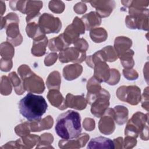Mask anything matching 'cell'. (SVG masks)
Instances as JSON below:
<instances>
[{"label": "cell", "instance_id": "1", "mask_svg": "<svg viewBox=\"0 0 149 149\" xmlns=\"http://www.w3.org/2000/svg\"><path fill=\"white\" fill-rule=\"evenodd\" d=\"M55 129L57 135L62 139H75L81 132L80 114L73 110L60 114L57 118Z\"/></svg>", "mask_w": 149, "mask_h": 149}, {"label": "cell", "instance_id": "2", "mask_svg": "<svg viewBox=\"0 0 149 149\" xmlns=\"http://www.w3.org/2000/svg\"><path fill=\"white\" fill-rule=\"evenodd\" d=\"M18 107L20 114L29 122H33L41 119L48 105L42 96L29 93L20 100Z\"/></svg>", "mask_w": 149, "mask_h": 149}, {"label": "cell", "instance_id": "3", "mask_svg": "<svg viewBox=\"0 0 149 149\" xmlns=\"http://www.w3.org/2000/svg\"><path fill=\"white\" fill-rule=\"evenodd\" d=\"M25 90L29 93L41 94L45 90V84L41 77L33 72L26 65H22L17 69Z\"/></svg>", "mask_w": 149, "mask_h": 149}, {"label": "cell", "instance_id": "4", "mask_svg": "<svg viewBox=\"0 0 149 149\" xmlns=\"http://www.w3.org/2000/svg\"><path fill=\"white\" fill-rule=\"evenodd\" d=\"M129 15L125 19L126 26L130 29L148 30L149 10L145 8L129 7Z\"/></svg>", "mask_w": 149, "mask_h": 149}, {"label": "cell", "instance_id": "5", "mask_svg": "<svg viewBox=\"0 0 149 149\" xmlns=\"http://www.w3.org/2000/svg\"><path fill=\"white\" fill-rule=\"evenodd\" d=\"M3 18L5 22L7 41L14 47L19 45L23 41V37L19 31V18L18 16L16 13L11 12Z\"/></svg>", "mask_w": 149, "mask_h": 149}, {"label": "cell", "instance_id": "6", "mask_svg": "<svg viewBox=\"0 0 149 149\" xmlns=\"http://www.w3.org/2000/svg\"><path fill=\"white\" fill-rule=\"evenodd\" d=\"M148 114L136 112L127 121L125 129V136L137 138L145 127L148 125Z\"/></svg>", "mask_w": 149, "mask_h": 149}, {"label": "cell", "instance_id": "7", "mask_svg": "<svg viewBox=\"0 0 149 149\" xmlns=\"http://www.w3.org/2000/svg\"><path fill=\"white\" fill-rule=\"evenodd\" d=\"M118 99L132 105H137L141 101V90L137 86H122L116 92Z\"/></svg>", "mask_w": 149, "mask_h": 149}, {"label": "cell", "instance_id": "8", "mask_svg": "<svg viewBox=\"0 0 149 149\" xmlns=\"http://www.w3.org/2000/svg\"><path fill=\"white\" fill-rule=\"evenodd\" d=\"M38 24L45 34L58 33L62 28V23L59 18L47 13H44L38 17Z\"/></svg>", "mask_w": 149, "mask_h": 149}, {"label": "cell", "instance_id": "9", "mask_svg": "<svg viewBox=\"0 0 149 149\" xmlns=\"http://www.w3.org/2000/svg\"><path fill=\"white\" fill-rule=\"evenodd\" d=\"M109 92L102 88L90 104L91 113L97 118H101L109 107Z\"/></svg>", "mask_w": 149, "mask_h": 149}, {"label": "cell", "instance_id": "10", "mask_svg": "<svg viewBox=\"0 0 149 149\" xmlns=\"http://www.w3.org/2000/svg\"><path fill=\"white\" fill-rule=\"evenodd\" d=\"M85 30V26L82 20L76 16L74 18L72 23L66 27L63 33V37L70 45L79 38L80 34H83Z\"/></svg>", "mask_w": 149, "mask_h": 149}, {"label": "cell", "instance_id": "11", "mask_svg": "<svg viewBox=\"0 0 149 149\" xmlns=\"http://www.w3.org/2000/svg\"><path fill=\"white\" fill-rule=\"evenodd\" d=\"M59 59L61 63L73 62L80 63L86 60V52H83L74 47H68L59 52Z\"/></svg>", "mask_w": 149, "mask_h": 149}, {"label": "cell", "instance_id": "12", "mask_svg": "<svg viewBox=\"0 0 149 149\" xmlns=\"http://www.w3.org/2000/svg\"><path fill=\"white\" fill-rule=\"evenodd\" d=\"M113 108H108L98 122L100 132L106 135L112 134L115 129Z\"/></svg>", "mask_w": 149, "mask_h": 149}, {"label": "cell", "instance_id": "13", "mask_svg": "<svg viewBox=\"0 0 149 149\" xmlns=\"http://www.w3.org/2000/svg\"><path fill=\"white\" fill-rule=\"evenodd\" d=\"M89 2L91 5L95 8V12L102 18L110 15L115 7L114 1H85Z\"/></svg>", "mask_w": 149, "mask_h": 149}, {"label": "cell", "instance_id": "14", "mask_svg": "<svg viewBox=\"0 0 149 149\" xmlns=\"http://www.w3.org/2000/svg\"><path fill=\"white\" fill-rule=\"evenodd\" d=\"M89 137L88 134L84 133L80 134L73 140H61L59 141L58 146L61 148H79L86 144Z\"/></svg>", "mask_w": 149, "mask_h": 149}, {"label": "cell", "instance_id": "15", "mask_svg": "<svg viewBox=\"0 0 149 149\" xmlns=\"http://www.w3.org/2000/svg\"><path fill=\"white\" fill-rule=\"evenodd\" d=\"M93 69V77L100 83H106L110 76V69L106 62L99 61L97 62L95 64Z\"/></svg>", "mask_w": 149, "mask_h": 149}, {"label": "cell", "instance_id": "16", "mask_svg": "<svg viewBox=\"0 0 149 149\" xmlns=\"http://www.w3.org/2000/svg\"><path fill=\"white\" fill-rule=\"evenodd\" d=\"M42 1H27L25 8V13L27 16L26 20L27 23L30 22L32 20L38 17L40 15V10L42 8Z\"/></svg>", "mask_w": 149, "mask_h": 149}, {"label": "cell", "instance_id": "17", "mask_svg": "<svg viewBox=\"0 0 149 149\" xmlns=\"http://www.w3.org/2000/svg\"><path fill=\"white\" fill-rule=\"evenodd\" d=\"M67 108H72L77 110H83L87 107V101L83 95H74L68 93L65 98Z\"/></svg>", "mask_w": 149, "mask_h": 149}, {"label": "cell", "instance_id": "18", "mask_svg": "<svg viewBox=\"0 0 149 149\" xmlns=\"http://www.w3.org/2000/svg\"><path fill=\"white\" fill-rule=\"evenodd\" d=\"M47 97L48 100L52 106L60 110H64L67 108L65 99L58 90H49Z\"/></svg>", "mask_w": 149, "mask_h": 149}, {"label": "cell", "instance_id": "19", "mask_svg": "<svg viewBox=\"0 0 149 149\" xmlns=\"http://www.w3.org/2000/svg\"><path fill=\"white\" fill-rule=\"evenodd\" d=\"M89 149H113L114 145L110 139L100 136L92 139L87 145Z\"/></svg>", "mask_w": 149, "mask_h": 149}, {"label": "cell", "instance_id": "20", "mask_svg": "<svg viewBox=\"0 0 149 149\" xmlns=\"http://www.w3.org/2000/svg\"><path fill=\"white\" fill-rule=\"evenodd\" d=\"M82 20L86 30H91L97 28L101 23V17L97 14L96 12H90L83 16L81 18Z\"/></svg>", "mask_w": 149, "mask_h": 149}, {"label": "cell", "instance_id": "21", "mask_svg": "<svg viewBox=\"0 0 149 149\" xmlns=\"http://www.w3.org/2000/svg\"><path fill=\"white\" fill-rule=\"evenodd\" d=\"M132 45V41L130 38L125 36L117 37L114 41V49L118 57L127 52Z\"/></svg>", "mask_w": 149, "mask_h": 149}, {"label": "cell", "instance_id": "22", "mask_svg": "<svg viewBox=\"0 0 149 149\" xmlns=\"http://www.w3.org/2000/svg\"><path fill=\"white\" fill-rule=\"evenodd\" d=\"M83 72V67L79 63L68 65L63 69V76L66 80L71 81L79 77Z\"/></svg>", "mask_w": 149, "mask_h": 149}, {"label": "cell", "instance_id": "23", "mask_svg": "<svg viewBox=\"0 0 149 149\" xmlns=\"http://www.w3.org/2000/svg\"><path fill=\"white\" fill-rule=\"evenodd\" d=\"M54 124V119L52 117L48 115L42 119L30 122V127L31 132H36L44 130L51 129Z\"/></svg>", "mask_w": 149, "mask_h": 149}, {"label": "cell", "instance_id": "24", "mask_svg": "<svg viewBox=\"0 0 149 149\" xmlns=\"http://www.w3.org/2000/svg\"><path fill=\"white\" fill-rule=\"evenodd\" d=\"M100 83H101L97 81L93 76L88 80L87 83V94L86 100L88 104L91 103L94 97L98 94L102 89Z\"/></svg>", "mask_w": 149, "mask_h": 149}, {"label": "cell", "instance_id": "25", "mask_svg": "<svg viewBox=\"0 0 149 149\" xmlns=\"http://www.w3.org/2000/svg\"><path fill=\"white\" fill-rule=\"evenodd\" d=\"M69 45L65 41L63 33L57 37L50 39L48 41L49 49L54 52L62 51L68 48Z\"/></svg>", "mask_w": 149, "mask_h": 149}, {"label": "cell", "instance_id": "26", "mask_svg": "<svg viewBox=\"0 0 149 149\" xmlns=\"http://www.w3.org/2000/svg\"><path fill=\"white\" fill-rule=\"evenodd\" d=\"M27 35L34 40H38L43 38L46 36L41 30L38 23L34 22L27 23L26 27Z\"/></svg>", "mask_w": 149, "mask_h": 149}, {"label": "cell", "instance_id": "27", "mask_svg": "<svg viewBox=\"0 0 149 149\" xmlns=\"http://www.w3.org/2000/svg\"><path fill=\"white\" fill-rule=\"evenodd\" d=\"M115 122L119 125L125 124L128 119L129 111L126 107L122 105H116L113 108Z\"/></svg>", "mask_w": 149, "mask_h": 149}, {"label": "cell", "instance_id": "28", "mask_svg": "<svg viewBox=\"0 0 149 149\" xmlns=\"http://www.w3.org/2000/svg\"><path fill=\"white\" fill-rule=\"evenodd\" d=\"M48 43V38L46 36L42 39L34 40L31 49L32 55L38 57L43 56L46 52V47Z\"/></svg>", "mask_w": 149, "mask_h": 149}, {"label": "cell", "instance_id": "29", "mask_svg": "<svg viewBox=\"0 0 149 149\" xmlns=\"http://www.w3.org/2000/svg\"><path fill=\"white\" fill-rule=\"evenodd\" d=\"M61 83V77L59 72L55 70L49 73L46 80L47 87L49 90L55 89L59 90Z\"/></svg>", "mask_w": 149, "mask_h": 149}, {"label": "cell", "instance_id": "30", "mask_svg": "<svg viewBox=\"0 0 149 149\" xmlns=\"http://www.w3.org/2000/svg\"><path fill=\"white\" fill-rule=\"evenodd\" d=\"M91 39L96 43H100L105 41L108 38V33L106 30L102 27H97L90 31Z\"/></svg>", "mask_w": 149, "mask_h": 149}, {"label": "cell", "instance_id": "31", "mask_svg": "<svg viewBox=\"0 0 149 149\" xmlns=\"http://www.w3.org/2000/svg\"><path fill=\"white\" fill-rule=\"evenodd\" d=\"M8 77L11 81L15 93L17 95L23 94L26 90L24 88L22 79L19 77L16 73L15 72L10 73L8 75Z\"/></svg>", "mask_w": 149, "mask_h": 149}, {"label": "cell", "instance_id": "32", "mask_svg": "<svg viewBox=\"0 0 149 149\" xmlns=\"http://www.w3.org/2000/svg\"><path fill=\"white\" fill-rule=\"evenodd\" d=\"M0 52L2 58L5 60H12L15 54V49L9 42H3L1 44Z\"/></svg>", "mask_w": 149, "mask_h": 149}, {"label": "cell", "instance_id": "33", "mask_svg": "<svg viewBox=\"0 0 149 149\" xmlns=\"http://www.w3.org/2000/svg\"><path fill=\"white\" fill-rule=\"evenodd\" d=\"M85 61L88 66L93 68L95 64L99 61L107 62V58L104 52L101 49L97 51L92 55L86 56Z\"/></svg>", "mask_w": 149, "mask_h": 149}, {"label": "cell", "instance_id": "34", "mask_svg": "<svg viewBox=\"0 0 149 149\" xmlns=\"http://www.w3.org/2000/svg\"><path fill=\"white\" fill-rule=\"evenodd\" d=\"M134 54V51L130 49L118 57L120 60L122 66L125 69H132L134 66V61L133 58Z\"/></svg>", "mask_w": 149, "mask_h": 149}, {"label": "cell", "instance_id": "35", "mask_svg": "<svg viewBox=\"0 0 149 149\" xmlns=\"http://www.w3.org/2000/svg\"><path fill=\"white\" fill-rule=\"evenodd\" d=\"M54 141V137L52 134L49 133H45L42 134L40 136V140L38 144L36 146V148H54L51 144Z\"/></svg>", "mask_w": 149, "mask_h": 149}, {"label": "cell", "instance_id": "36", "mask_svg": "<svg viewBox=\"0 0 149 149\" xmlns=\"http://www.w3.org/2000/svg\"><path fill=\"white\" fill-rule=\"evenodd\" d=\"M21 140L25 148H31L36 145L38 144L40 140V136L36 134H29L21 137Z\"/></svg>", "mask_w": 149, "mask_h": 149}, {"label": "cell", "instance_id": "37", "mask_svg": "<svg viewBox=\"0 0 149 149\" xmlns=\"http://www.w3.org/2000/svg\"><path fill=\"white\" fill-rule=\"evenodd\" d=\"M12 90V86L9 77L2 76L1 80V93L3 95L10 94Z\"/></svg>", "mask_w": 149, "mask_h": 149}, {"label": "cell", "instance_id": "38", "mask_svg": "<svg viewBox=\"0 0 149 149\" xmlns=\"http://www.w3.org/2000/svg\"><path fill=\"white\" fill-rule=\"evenodd\" d=\"M15 132L16 134L20 137H22L30 134V132H31L30 122H24L17 125L15 128Z\"/></svg>", "mask_w": 149, "mask_h": 149}, {"label": "cell", "instance_id": "39", "mask_svg": "<svg viewBox=\"0 0 149 149\" xmlns=\"http://www.w3.org/2000/svg\"><path fill=\"white\" fill-rule=\"evenodd\" d=\"M49 9L55 13H62L65 8V3L61 1H51L48 4Z\"/></svg>", "mask_w": 149, "mask_h": 149}, {"label": "cell", "instance_id": "40", "mask_svg": "<svg viewBox=\"0 0 149 149\" xmlns=\"http://www.w3.org/2000/svg\"><path fill=\"white\" fill-rule=\"evenodd\" d=\"M102 50L104 52L105 54L107 62H114L118 58L117 54L114 48L111 45L106 46L104 48H103Z\"/></svg>", "mask_w": 149, "mask_h": 149}, {"label": "cell", "instance_id": "41", "mask_svg": "<svg viewBox=\"0 0 149 149\" xmlns=\"http://www.w3.org/2000/svg\"><path fill=\"white\" fill-rule=\"evenodd\" d=\"M26 1H10L9 3L12 10H19L24 14Z\"/></svg>", "mask_w": 149, "mask_h": 149}, {"label": "cell", "instance_id": "42", "mask_svg": "<svg viewBox=\"0 0 149 149\" xmlns=\"http://www.w3.org/2000/svg\"><path fill=\"white\" fill-rule=\"evenodd\" d=\"M120 79V74L116 69H110V76L106 83L109 85L114 86L119 83Z\"/></svg>", "mask_w": 149, "mask_h": 149}, {"label": "cell", "instance_id": "43", "mask_svg": "<svg viewBox=\"0 0 149 149\" xmlns=\"http://www.w3.org/2000/svg\"><path fill=\"white\" fill-rule=\"evenodd\" d=\"M124 77L129 80H136L139 77V74L135 69H124L122 71Z\"/></svg>", "mask_w": 149, "mask_h": 149}, {"label": "cell", "instance_id": "44", "mask_svg": "<svg viewBox=\"0 0 149 149\" xmlns=\"http://www.w3.org/2000/svg\"><path fill=\"white\" fill-rule=\"evenodd\" d=\"M1 148H25L21 139L11 141L1 147Z\"/></svg>", "mask_w": 149, "mask_h": 149}, {"label": "cell", "instance_id": "45", "mask_svg": "<svg viewBox=\"0 0 149 149\" xmlns=\"http://www.w3.org/2000/svg\"><path fill=\"white\" fill-rule=\"evenodd\" d=\"M74 47L83 52H86L88 48V44L87 41L82 38H78L74 43Z\"/></svg>", "mask_w": 149, "mask_h": 149}, {"label": "cell", "instance_id": "46", "mask_svg": "<svg viewBox=\"0 0 149 149\" xmlns=\"http://www.w3.org/2000/svg\"><path fill=\"white\" fill-rule=\"evenodd\" d=\"M137 144V140L136 138L130 137V136H125V139L123 140V148L127 149V148H132Z\"/></svg>", "mask_w": 149, "mask_h": 149}, {"label": "cell", "instance_id": "47", "mask_svg": "<svg viewBox=\"0 0 149 149\" xmlns=\"http://www.w3.org/2000/svg\"><path fill=\"white\" fill-rule=\"evenodd\" d=\"M58 57V54L56 52H51L44 59V64L47 66H52L56 62Z\"/></svg>", "mask_w": 149, "mask_h": 149}, {"label": "cell", "instance_id": "48", "mask_svg": "<svg viewBox=\"0 0 149 149\" xmlns=\"http://www.w3.org/2000/svg\"><path fill=\"white\" fill-rule=\"evenodd\" d=\"M95 121L93 119L86 118L83 122V126L84 129L87 131H92L95 128Z\"/></svg>", "mask_w": 149, "mask_h": 149}, {"label": "cell", "instance_id": "49", "mask_svg": "<svg viewBox=\"0 0 149 149\" xmlns=\"http://www.w3.org/2000/svg\"><path fill=\"white\" fill-rule=\"evenodd\" d=\"M141 106L147 111H148V87H147L142 94L141 98Z\"/></svg>", "mask_w": 149, "mask_h": 149}, {"label": "cell", "instance_id": "50", "mask_svg": "<svg viewBox=\"0 0 149 149\" xmlns=\"http://www.w3.org/2000/svg\"><path fill=\"white\" fill-rule=\"evenodd\" d=\"M1 70L3 72H8L9 71L13 65V62L12 60H5L3 58H1L0 62Z\"/></svg>", "mask_w": 149, "mask_h": 149}, {"label": "cell", "instance_id": "51", "mask_svg": "<svg viewBox=\"0 0 149 149\" xmlns=\"http://www.w3.org/2000/svg\"><path fill=\"white\" fill-rule=\"evenodd\" d=\"M74 11L77 14H83L87 10V6L83 1L77 3L73 7Z\"/></svg>", "mask_w": 149, "mask_h": 149}, {"label": "cell", "instance_id": "52", "mask_svg": "<svg viewBox=\"0 0 149 149\" xmlns=\"http://www.w3.org/2000/svg\"><path fill=\"white\" fill-rule=\"evenodd\" d=\"M113 145H114V148L121 149L123 148V139L122 137H119L116 139H113Z\"/></svg>", "mask_w": 149, "mask_h": 149}, {"label": "cell", "instance_id": "53", "mask_svg": "<svg viewBox=\"0 0 149 149\" xmlns=\"http://www.w3.org/2000/svg\"><path fill=\"white\" fill-rule=\"evenodd\" d=\"M140 138L143 140H148V125H147L143 130L139 134Z\"/></svg>", "mask_w": 149, "mask_h": 149}, {"label": "cell", "instance_id": "54", "mask_svg": "<svg viewBox=\"0 0 149 149\" xmlns=\"http://www.w3.org/2000/svg\"><path fill=\"white\" fill-rule=\"evenodd\" d=\"M0 8H1V17L2 16V15H3V13L5 12V3L2 1H0Z\"/></svg>", "mask_w": 149, "mask_h": 149}]
</instances>
